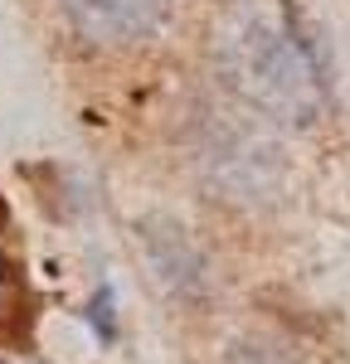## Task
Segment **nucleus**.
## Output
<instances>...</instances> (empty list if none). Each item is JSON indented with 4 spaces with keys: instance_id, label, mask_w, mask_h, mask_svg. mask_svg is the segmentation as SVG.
Masks as SVG:
<instances>
[{
    "instance_id": "nucleus-1",
    "label": "nucleus",
    "mask_w": 350,
    "mask_h": 364,
    "mask_svg": "<svg viewBox=\"0 0 350 364\" xmlns=\"http://www.w3.org/2000/svg\"><path fill=\"white\" fill-rule=\"evenodd\" d=\"M214 63L224 83L272 122L312 127L326 112L317 49L282 0H229L214 25Z\"/></svg>"
},
{
    "instance_id": "nucleus-2",
    "label": "nucleus",
    "mask_w": 350,
    "mask_h": 364,
    "mask_svg": "<svg viewBox=\"0 0 350 364\" xmlns=\"http://www.w3.org/2000/svg\"><path fill=\"white\" fill-rule=\"evenodd\" d=\"M58 10L92 44H132L161 25L171 0H58Z\"/></svg>"
},
{
    "instance_id": "nucleus-3",
    "label": "nucleus",
    "mask_w": 350,
    "mask_h": 364,
    "mask_svg": "<svg viewBox=\"0 0 350 364\" xmlns=\"http://www.w3.org/2000/svg\"><path fill=\"white\" fill-rule=\"evenodd\" d=\"M151 262H156V277L166 282L171 291L180 287V282H185V287H200L204 282V257L190 248L175 228H161V252H156Z\"/></svg>"
},
{
    "instance_id": "nucleus-4",
    "label": "nucleus",
    "mask_w": 350,
    "mask_h": 364,
    "mask_svg": "<svg viewBox=\"0 0 350 364\" xmlns=\"http://www.w3.org/2000/svg\"><path fill=\"white\" fill-rule=\"evenodd\" d=\"M83 316L92 321V326H97V336H102V340H112V291H107V287L92 296V306H88Z\"/></svg>"
}]
</instances>
